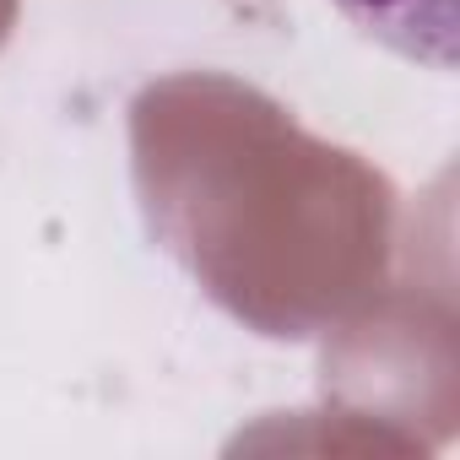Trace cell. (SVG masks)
I'll return each mask as SVG.
<instances>
[{
    "label": "cell",
    "mask_w": 460,
    "mask_h": 460,
    "mask_svg": "<svg viewBox=\"0 0 460 460\" xmlns=\"http://www.w3.org/2000/svg\"><path fill=\"white\" fill-rule=\"evenodd\" d=\"M336 12L401 60L455 71V0H336Z\"/></svg>",
    "instance_id": "6da1fadb"
}]
</instances>
